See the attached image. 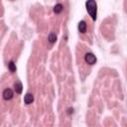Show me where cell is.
<instances>
[{
    "instance_id": "cell-1",
    "label": "cell",
    "mask_w": 127,
    "mask_h": 127,
    "mask_svg": "<svg viewBox=\"0 0 127 127\" xmlns=\"http://www.w3.org/2000/svg\"><path fill=\"white\" fill-rule=\"evenodd\" d=\"M86 10L91 17L92 20H96V14H97V5L94 0H87L85 3Z\"/></svg>"
},
{
    "instance_id": "cell-2",
    "label": "cell",
    "mask_w": 127,
    "mask_h": 127,
    "mask_svg": "<svg viewBox=\"0 0 127 127\" xmlns=\"http://www.w3.org/2000/svg\"><path fill=\"white\" fill-rule=\"evenodd\" d=\"M84 61H85V63H87L88 64H93L96 63V58H95V56H94L93 54L87 53V54H85V56H84Z\"/></svg>"
},
{
    "instance_id": "cell-3",
    "label": "cell",
    "mask_w": 127,
    "mask_h": 127,
    "mask_svg": "<svg viewBox=\"0 0 127 127\" xmlns=\"http://www.w3.org/2000/svg\"><path fill=\"white\" fill-rule=\"evenodd\" d=\"M2 95H3V98H4L5 100H10V99L13 97V91H12V89H10V88H6V89H4Z\"/></svg>"
},
{
    "instance_id": "cell-4",
    "label": "cell",
    "mask_w": 127,
    "mask_h": 127,
    "mask_svg": "<svg viewBox=\"0 0 127 127\" xmlns=\"http://www.w3.org/2000/svg\"><path fill=\"white\" fill-rule=\"evenodd\" d=\"M34 101V96L32 93H27L25 96H24V102L26 104H30Z\"/></svg>"
},
{
    "instance_id": "cell-5",
    "label": "cell",
    "mask_w": 127,
    "mask_h": 127,
    "mask_svg": "<svg viewBox=\"0 0 127 127\" xmlns=\"http://www.w3.org/2000/svg\"><path fill=\"white\" fill-rule=\"evenodd\" d=\"M78 31L80 33H82V34L86 32V24H85L84 21H80L78 23Z\"/></svg>"
},
{
    "instance_id": "cell-6",
    "label": "cell",
    "mask_w": 127,
    "mask_h": 127,
    "mask_svg": "<svg viewBox=\"0 0 127 127\" xmlns=\"http://www.w3.org/2000/svg\"><path fill=\"white\" fill-rule=\"evenodd\" d=\"M14 87H15V91L16 93H21L22 92V89H23V85L20 81H16L15 84H14Z\"/></svg>"
},
{
    "instance_id": "cell-7",
    "label": "cell",
    "mask_w": 127,
    "mask_h": 127,
    "mask_svg": "<svg viewBox=\"0 0 127 127\" xmlns=\"http://www.w3.org/2000/svg\"><path fill=\"white\" fill-rule=\"evenodd\" d=\"M63 9H64V6H63L62 4H57V5H55V7H54V12H55L56 14H59V13H61V12L63 11Z\"/></svg>"
},
{
    "instance_id": "cell-8",
    "label": "cell",
    "mask_w": 127,
    "mask_h": 127,
    "mask_svg": "<svg viewBox=\"0 0 127 127\" xmlns=\"http://www.w3.org/2000/svg\"><path fill=\"white\" fill-rule=\"evenodd\" d=\"M48 40H49V42L50 43H55L56 41H57V36H56V34H54V33H51L50 35H49V38H48Z\"/></svg>"
},
{
    "instance_id": "cell-9",
    "label": "cell",
    "mask_w": 127,
    "mask_h": 127,
    "mask_svg": "<svg viewBox=\"0 0 127 127\" xmlns=\"http://www.w3.org/2000/svg\"><path fill=\"white\" fill-rule=\"evenodd\" d=\"M8 68L10 69V71H11V72L16 71V65H15L14 62H12V61H11V62L8 64Z\"/></svg>"
}]
</instances>
